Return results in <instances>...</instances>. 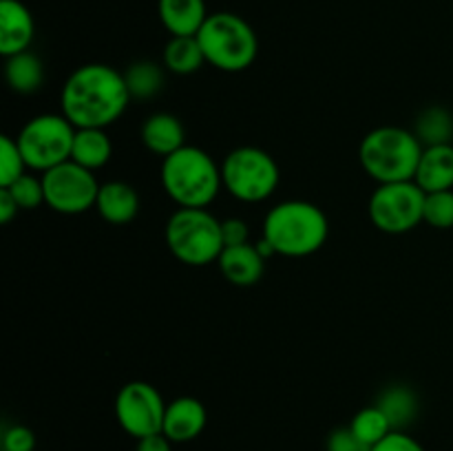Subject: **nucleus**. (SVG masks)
Masks as SVG:
<instances>
[{
    "label": "nucleus",
    "mask_w": 453,
    "mask_h": 451,
    "mask_svg": "<svg viewBox=\"0 0 453 451\" xmlns=\"http://www.w3.org/2000/svg\"><path fill=\"white\" fill-rule=\"evenodd\" d=\"M376 405L388 416L394 432H405L418 416V396L407 385H389L383 389Z\"/></svg>",
    "instance_id": "obj_20"
},
{
    "label": "nucleus",
    "mask_w": 453,
    "mask_h": 451,
    "mask_svg": "<svg viewBox=\"0 0 453 451\" xmlns=\"http://www.w3.org/2000/svg\"><path fill=\"white\" fill-rule=\"evenodd\" d=\"M208 414L202 401L193 396H180L166 405L162 433L173 442H190L206 429Z\"/></svg>",
    "instance_id": "obj_13"
},
{
    "label": "nucleus",
    "mask_w": 453,
    "mask_h": 451,
    "mask_svg": "<svg viewBox=\"0 0 453 451\" xmlns=\"http://www.w3.org/2000/svg\"><path fill=\"white\" fill-rule=\"evenodd\" d=\"M423 221L436 230L453 228V190L425 195Z\"/></svg>",
    "instance_id": "obj_27"
},
{
    "label": "nucleus",
    "mask_w": 453,
    "mask_h": 451,
    "mask_svg": "<svg viewBox=\"0 0 453 451\" xmlns=\"http://www.w3.org/2000/svg\"><path fill=\"white\" fill-rule=\"evenodd\" d=\"M44 203L60 215H82L88 208H96L97 184L96 175L88 168L80 166L73 159L42 172Z\"/></svg>",
    "instance_id": "obj_10"
},
{
    "label": "nucleus",
    "mask_w": 453,
    "mask_h": 451,
    "mask_svg": "<svg viewBox=\"0 0 453 451\" xmlns=\"http://www.w3.org/2000/svg\"><path fill=\"white\" fill-rule=\"evenodd\" d=\"M27 171L29 166H27L18 141L9 135L0 137V186L7 188L13 181L20 180Z\"/></svg>",
    "instance_id": "obj_26"
},
{
    "label": "nucleus",
    "mask_w": 453,
    "mask_h": 451,
    "mask_svg": "<svg viewBox=\"0 0 453 451\" xmlns=\"http://www.w3.org/2000/svg\"><path fill=\"white\" fill-rule=\"evenodd\" d=\"M221 180L234 199L259 203L277 193L281 171L268 150L259 146H239L221 162Z\"/></svg>",
    "instance_id": "obj_7"
},
{
    "label": "nucleus",
    "mask_w": 453,
    "mask_h": 451,
    "mask_svg": "<svg viewBox=\"0 0 453 451\" xmlns=\"http://www.w3.org/2000/svg\"><path fill=\"white\" fill-rule=\"evenodd\" d=\"M425 190L411 181L379 184L370 197V219L380 233L405 234L423 224Z\"/></svg>",
    "instance_id": "obj_9"
},
{
    "label": "nucleus",
    "mask_w": 453,
    "mask_h": 451,
    "mask_svg": "<svg viewBox=\"0 0 453 451\" xmlns=\"http://www.w3.org/2000/svg\"><path fill=\"white\" fill-rule=\"evenodd\" d=\"M221 234H224V248L243 246V243H248L250 230H248V224L243 219L230 217V219L221 221Z\"/></svg>",
    "instance_id": "obj_32"
},
{
    "label": "nucleus",
    "mask_w": 453,
    "mask_h": 451,
    "mask_svg": "<svg viewBox=\"0 0 453 451\" xmlns=\"http://www.w3.org/2000/svg\"><path fill=\"white\" fill-rule=\"evenodd\" d=\"M326 451H372L367 442H363L357 433L348 427H339L327 436Z\"/></svg>",
    "instance_id": "obj_29"
},
{
    "label": "nucleus",
    "mask_w": 453,
    "mask_h": 451,
    "mask_svg": "<svg viewBox=\"0 0 453 451\" xmlns=\"http://www.w3.org/2000/svg\"><path fill=\"white\" fill-rule=\"evenodd\" d=\"M416 137L423 146L451 144L453 140V115L445 106H427L418 115L414 126Z\"/></svg>",
    "instance_id": "obj_24"
},
{
    "label": "nucleus",
    "mask_w": 453,
    "mask_h": 451,
    "mask_svg": "<svg viewBox=\"0 0 453 451\" xmlns=\"http://www.w3.org/2000/svg\"><path fill=\"white\" fill-rule=\"evenodd\" d=\"M18 210H20V208H18L12 193H9L7 188H0V221H3V224H9V221L18 215Z\"/></svg>",
    "instance_id": "obj_34"
},
{
    "label": "nucleus",
    "mask_w": 453,
    "mask_h": 451,
    "mask_svg": "<svg viewBox=\"0 0 453 451\" xmlns=\"http://www.w3.org/2000/svg\"><path fill=\"white\" fill-rule=\"evenodd\" d=\"M217 264H219V270L226 277V281H230L233 286L239 287H248L259 283L265 270V259L261 256V252L257 250L255 243L224 248V252L219 255Z\"/></svg>",
    "instance_id": "obj_14"
},
{
    "label": "nucleus",
    "mask_w": 453,
    "mask_h": 451,
    "mask_svg": "<svg viewBox=\"0 0 453 451\" xmlns=\"http://www.w3.org/2000/svg\"><path fill=\"white\" fill-rule=\"evenodd\" d=\"M135 451H173V440L159 432V433H153V436L140 438V440H137Z\"/></svg>",
    "instance_id": "obj_33"
},
{
    "label": "nucleus",
    "mask_w": 453,
    "mask_h": 451,
    "mask_svg": "<svg viewBox=\"0 0 453 451\" xmlns=\"http://www.w3.org/2000/svg\"><path fill=\"white\" fill-rule=\"evenodd\" d=\"M35 433L25 424H13L3 433V451H34Z\"/></svg>",
    "instance_id": "obj_30"
},
{
    "label": "nucleus",
    "mask_w": 453,
    "mask_h": 451,
    "mask_svg": "<svg viewBox=\"0 0 453 451\" xmlns=\"http://www.w3.org/2000/svg\"><path fill=\"white\" fill-rule=\"evenodd\" d=\"M162 186L180 208H208L224 188L221 166L197 146H181L162 159Z\"/></svg>",
    "instance_id": "obj_3"
},
{
    "label": "nucleus",
    "mask_w": 453,
    "mask_h": 451,
    "mask_svg": "<svg viewBox=\"0 0 453 451\" xmlns=\"http://www.w3.org/2000/svg\"><path fill=\"white\" fill-rule=\"evenodd\" d=\"M206 65L224 73H242L259 53V40L250 22L230 11L211 13L197 34Z\"/></svg>",
    "instance_id": "obj_5"
},
{
    "label": "nucleus",
    "mask_w": 453,
    "mask_h": 451,
    "mask_svg": "<svg viewBox=\"0 0 453 451\" xmlns=\"http://www.w3.org/2000/svg\"><path fill=\"white\" fill-rule=\"evenodd\" d=\"M75 131L78 128L62 113H42L31 118L16 137L29 171L47 172L69 162Z\"/></svg>",
    "instance_id": "obj_8"
},
{
    "label": "nucleus",
    "mask_w": 453,
    "mask_h": 451,
    "mask_svg": "<svg viewBox=\"0 0 453 451\" xmlns=\"http://www.w3.org/2000/svg\"><path fill=\"white\" fill-rule=\"evenodd\" d=\"M330 234L326 212L312 202L288 199L268 210L264 239L283 256H310L321 250Z\"/></svg>",
    "instance_id": "obj_2"
},
{
    "label": "nucleus",
    "mask_w": 453,
    "mask_h": 451,
    "mask_svg": "<svg viewBox=\"0 0 453 451\" xmlns=\"http://www.w3.org/2000/svg\"><path fill=\"white\" fill-rule=\"evenodd\" d=\"M349 429L370 447H376L383 438H388L394 432L392 423H389V418L379 405L363 407L361 411H357L352 423H349Z\"/></svg>",
    "instance_id": "obj_25"
},
{
    "label": "nucleus",
    "mask_w": 453,
    "mask_h": 451,
    "mask_svg": "<svg viewBox=\"0 0 453 451\" xmlns=\"http://www.w3.org/2000/svg\"><path fill=\"white\" fill-rule=\"evenodd\" d=\"M164 237L171 255L193 268L212 264L224 252L221 221L208 208H177L168 217Z\"/></svg>",
    "instance_id": "obj_6"
},
{
    "label": "nucleus",
    "mask_w": 453,
    "mask_h": 451,
    "mask_svg": "<svg viewBox=\"0 0 453 451\" xmlns=\"http://www.w3.org/2000/svg\"><path fill=\"white\" fill-rule=\"evenodd\" d=\"M0 188H3V186H0ZM7 190L12 193V197L16 199L20 210H34V208L44 203L42 177H35L31 175V172H25L20 180H16L12 186H7Z\"/></svg>",
    "instance_id": "obj_28"
},
{
    "label": "nucleus",
    "mask_w": 453,
    "mask_h": 451,
    "mask_svg": "<svg viewBox=\"0 0 453 451\" xmlns=\"http://www.w3.org/2000/svg\"><path fill=\"white\" fill-rule=\"evenodd\" d=\"M142 144L150 150L157 157H168L175 150H180L181 146H186V131L184 124L180 122V118L173 113H159L149 115L142 124Z\"/></svg>",
    "instance_id": "obj_15"
},
{
    "label": "nucleus",
    "mask_w": 453,
    "mask_h": 451,
    "mask_svg": "<svg viewBox=\"0 0 453 451\" xmlns=\"http://www.w3.org/2000/svg\"><path fill=\"white\" fill-rule=\"evenodd\" d=\"M166 66H159L153 60H137L128 65L124 71V80H127V88L131 93V100H150L157 96L166 82Z\"/></svg>",
    "instance_id": "obj_23"
},
{
    "label": "nucleus",
    "mask_w": 453,
    "mask_h": 451,
    "mask_svg": "<svg viewBox=\"0 0 453 451\" xmlns=\"http://www.w3.org/2000/svg\"><path fill=\"white\" fill-rule=\"evenodd\" d=\"M372 451H427L416 438H411L407 432H392L388 438L372 447Z\"/></svg>",
    "instance_id": "obj_31"
},
{
    "label": "nucleus",
    "mask_w": 453,
    "mask_h": 451,
    "mask_svg": "<svg viewBox=\"0 0 453 451\" xmlns=\"http://www.w3.org/2000/svg\"><path fill=\"white\" fill-rule=\"evenodd\" d=\"M157 13L171 35H197L211 16L206 0H157Z\"/></svg>",
    "instance_id": "obj_18"
},
{
    "label": "nucleus",
    "mask_w": 453,
    "mask_h": 451,
    "mask_svg": "<svg viewBox=\"0 0 453 451\" xmlns=\"http://www.w3.org/2000/svg\"><path fill=\"white\" fill-rule=\"evenodd\" d=\"M35 35V22L20 0H0V53L12 57L29 51Z\"/></svg>",
    "instance_id": "obj_12"
},
{
    "label": "nucleus",
    "mask_w": 453,
    "mask_h": 451,
    "mask_svg": "<svg viewBox=\"0 0 453 451\" xmlns=\"http://www.w3.org/2000/svg\"><path fill=\"white\" fill-rule=\"evenodd\" d=\"M96 210L109 224L124 226L135 219L140 212V195L127 181H106V184H100Z\"/></svg>",
    "instance_id": "obj_16"
},
{
    "label": "nucleus",
    "mask_w": 453,
    "mask_h": 451,
    "mask_svg": "<svg viewBox=\"0 0 453 451\" xmlns=\"http://www.w3.org/2000/svg\"><path fill=\"white\" fill-rule=\"evenodd\" d=\"M124 73L102 62L82 65L62 84V115L75 128H109L131 104Z\"/></svg>",
    "instance_id": "obj_1"
},
{
    "label": "nucleus",
    "mask_w": 453,
    "mask_h": 451,
    "mask_svg": "<svg viewBox=\"0 0 453 451\" xmlns=\"http://www.w3.org/2000/svg\"><path fill=\"white\" fill-rule=\"evenodd\" d=\"M113 155V141H111L106 128H78L73 140L71 159L88 171L106 166Z\"/></svg>",
    "instance_id": "obj_19"
},
{
    "label": "nucleus",
    "mask_w": 453,
    "mask_h": 451,
    "mask_svg": "<svg viewBox=\"0 0 453 451\" xmlns=\"http://www.w3.org/2000/svg\"><path fill=\"white\" fill-rule=\"evenodd\" d=\"M414 181L425 193L453 190V144L425 146Z\"/></svg>",
    "instance_id": "obj_17"
},
{
    "label": "nucleus",
    "mask_w": 453,
    "mask_h": 451,
    "mask_svg": "<svg viewBox=\"0 0 453 451\" xmlns=\"http://www.w3.org/2000/svg\"><path fill=\"white\" fill-rule=\"evenodd\" d=\"M4 78H7V84L12 91L22 93V96L35 93L44 82L42 60L31 51L16 53V56L7 57Z\"/></svg>",
    "instance_id": "obj_22"
},
{
    "label": "nucleus",
    "mask_w": 453,
    "mask_h": 451,
    "mask_svg": "<svg viewBox=\"0 0 453 451\" xmlns=\"http://www.w3.org/2000/svg\"><path fill=\"white\" fill-rule=\"evenodd\" d=\"M166 405L155 385L131 380L115 396V418L128 436L140 440L162 432Z\"/></svg>",
    "instance_id": "obj_11"
},
{
    "label": "nucleus",
    "mask_w": 453,
    "mask_h": 451,
    "mask_svg": "<svg viewBox=\"0 0 453 451\" xmlns=\"http://www.w3.org/2000/svg\"><path fill=\"white\" fill-rule=\"evenodd\" d=\"M206 65L197 35H171L164 47V66L175 75H190Z\"/></svg>",
    "instance_id": "obj_21"
},
{
    "label": "nucleus",
    "mask_w": 453,
    "mask_h": 451,
    "mask_svg": "<svg viewBox=\"0 0 453 451\" xmlns=\"http://www.w3.org/2000/svg\"><path fill=\"white\" fill-rule=\"evenodd\" d=\"M423 149L414 131L403 126H379L363 137L358 159L363 171L376 184L411 181Z\"/></svg>",
    "instance_id": "obj_4"
}]
</instances>
